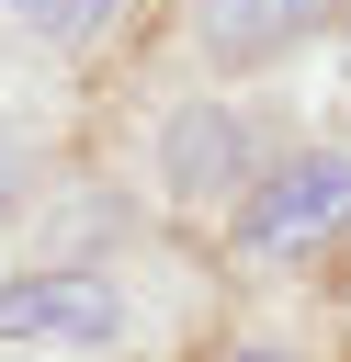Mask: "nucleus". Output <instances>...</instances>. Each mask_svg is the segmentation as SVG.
<instances>
[{"instance_id": "1", "label": "nucleus", "mask_w": 351, "mask_h": 362, "mask_svg": "<svg viewBox=\"0 0 351 362\" xmlns=\"http://www.w3.org/2000/svg\"><path fill=\"white\" fill-rule=\"evenodd\" d=\"M340 215H351V147H306L249 192V249H306Z\"/></svg>"}, {"instance_id": "2", "label": "nucleus", "mask_w": 351, "mask_h": 362, "mask_svg": "<svg viewBox=\"0 0 351 362\" xmlns=\"http://www.w3.org/2000/svg\"><path fill=\"white\" fill-rule=\"evenodd\" d=\"M0 328L11 339H113L125 328V305H113V283L102 272H34V283H0Z\"/></svg>"}, {"instance_id": "3", "label": "nucleus", "mask_w": 351, "mask_h": 362, "mask_svg": "<svg viewBox=\"0 0 351 362\" xmlns=\"http://www.w3.org/2000/svg\"><path fill=\"white\" fill-rule=\"evenodd\" d=\"M328 0H204V45L215 57H260V45H283L294 23H317Z\"/></svg>"}, {"instance_id": "4", "label": "nucleus", "mask_w": 351, "mask_h": 362, "mask_svg": "<svg viewBox=\"0 0 351 362\" xmlns=\"http://www.w3.org/2000/svg\"><path fill=\"white\" fill-rule=\"evenodd\" d=\"M170 181H181V192L238 181V124H226V113H181V124H170Z\"/></svg>"}, {"instance_id": "5", "label": "nucleus", "mask_w": 351, "mask_h": 362, "mask_svg": "<svg viewBox=\"0 0 351 362\" xmlns=\"http://www.w3.org/2000/svg\"><path fill=\"white\" fill-rule=\"evenodd\" d=\"M0 11H11V23H34V34H57V45L113 23V0H0Z\"/></svg>"}, {"instance_id": "6", "label": "nucleus", "mask_w": 351, "mask_h": 362, "mask_svg": "<svg viewBox=\"0 0 351 362\" xmlns=\"http://www.w3.org/2000/svg\"><path fill=\"white\" fill-rule=\"evenodd\" d=\"M11 181H23V147H11V136H0V192H11Z\"/></svg>"}, {"instance_id": "7", "label": "nucleus", "mask_w": 351, "mask_h": 362, "mask_svg": "<svg viewBox=\"0 0 351 362\" xmlns=\"http://www.w3.org/2000/svg\"><path fill=\"white\" fill-rule=\"evenodd\" d=\"M238 362H283V351H238Z\"/></svg>"}]
</instances>
